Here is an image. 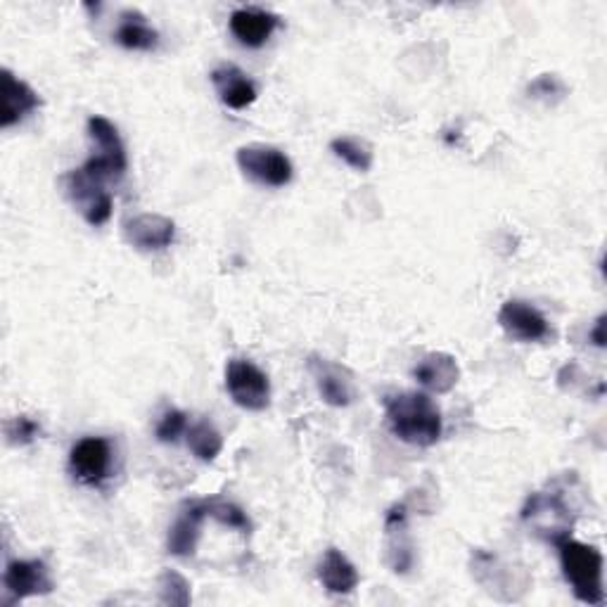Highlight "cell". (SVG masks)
Wrapping results in <instances>:
<instances>
[{
	"label": "cell",
	"instance_id": "cell-1",
	"mask_svg": "<svg viewBox=\"0 0 607 607\" xmlns=\"http://www.w3.org/2000/svg\"><path fill=\"white\" fill-rule=\"evenodd\" d=\"M391 432L410 446H432L441 439V414L435 401L422 391H401L385 399Z\"/></svg>",
	"mask_w": 607,
	"mask_h": 607
},
{
	"label": "cell",
	"instance_id": "cell-2",
	"mask_svg": "<svg viewBox=\"0 0 607 607\" xmlns=\"http://www.w3.org/2000/svg\"><path fill=\"white\" fill-rule=\"evenodd\" d=\"M560 550V565L567 584L573 586L577 600L586 605H603V556L594 546H586L575 539H563L556 544Z\"/></svg>",
	"mask_w": 607,
	"mask_h": 607
},
{
	"label": "cell",
	"instance_id": "cell-3",
	"mask_svg": "<svg viewBox=\"0 0 607 607\" xmlns=\"http://www.w3.org/2000/svg\"><path fill=\"white\" fill-rule=\"evenodd\" d=\"M88 138L93 140V157L88 159L83 169L88 173H93L102 181H119L129 169V157H127V146L117 131L115 123L110 119H105L100 115L88 119Z\"/></svg>",
	"mask_w": 607,
	"mask_h": 607
},
{
	"label": "cell",
	"instance_id": "cell-4",
	"mask_svg": "<svg viewBox=\"0 0 607 607\" xmlns=\"http://www.w3.org/2000/svg\"><path fill=\"white\" fill-rule=\"evenodd\" d=\"M523 520L550 544H560L573 534L575 515L560 491H537L527 498Z\"/></svg>",
	"mask_w": 607,
	"mask_h": 607
},
{
	"label": "cell",
	"instance_id": "cell-5",
	"mask_svg": "<svg viewBox=\"0 0 607 607\" xmlns=\"http://www.w3.org/2000/svg\"><path fill=\"white\" fill-rule=\"evenodd\" d=\"M240 171L263 188H285L292 181L290 157L273 146H245L236 155Z\"/></svg>",
	"mask_w": 607,
	"mask_h": 607
},
{
	"label": "cell",
	"instance_id": "cell-6",
	"mask_svg": "<svg viewBox=\"0 0 607 607\" xmlns=\"http://www.w3.org/2000/svg\"><path fill=\"white\" fill-rule=\"evenodd\" d=\"M64 188L69 200L81 211V217L91 226H105L112 217L115 200L110 190L105 188V181L93 173H88L83 167L69 171L64 176Z\"/></svg>",
	"mask_w": 607,
	"mask_h": 607
},
{
	"label": "cell",
	"instance_id": "cell-7",
	"mask_svg": "<svg viewBox=\"0 0 607 607\" xmlns=\"http://www.w3.org/2000/svg\"><path fill=\"white\" fill-rule=\"evenodd\" d=\"M226 389L230 399H233L240 408L252 410H266L271 404V382L259 366L245 359H233L226 366Z\"/></svg>",
	"mask_w": 607,
	"mask_h": 607
},
{
	"label": "cell",
	"instance_id": "cell-8",
	"mask_svg": "<svg viewBox=\"0 0 607 607\" xmlns=\"http://www.w3.org/2000/svg\"><path fill=\"white\" fill-rule=\"evenodd\" d=\"M307 368L316 382L320 399L335 408H347L356 399V385L349 368L339 366L324 356H309Z\"/></svg>",
	"mask_w": 607,
	"mask_h": 607
},
{
	"label": "cell",
	"instance_id": "cell-9",
	"mask_svg": "<svg viewBox=\"0 0 607 607\" xmlns=\"http://www.w3.org/2000/svg\"><path fill=\"white\" fill-rule=\"evenodd\" d=\"M498 326L515 339V342H541L550 337V326L546 316L523 299H508L498 311Z\"/></svg>",
	"mask_w": 607,
	"mask_h": 607
},
{
	"label": "cell",
	"instance_id": "cell-10",
	"mask_svg": "<svg viewBox=\"0 0 607 607\" xmlns=\"http://www.w3.org/2000/svg\"><path fill=\"white\" fill-rule=\"evenodd\" d=\"M112 466V446L105 437H86L69 454V468L83 485H100Z\"/></svg>",
	"mask_w": 607,
	"mask_h": 607
},
{
	"label": "cell",
	"instance_id": "cell-11",
	"mask_svg": "<svg viewBox=\"0 0 607 607\" xmlns=\"http://www.w3.org/2000/svg\"><path fill=\"white\" fill-rule=\"evenodd\" d=\"M123 236L142 252H162L176 240V223L162 213H138L123 223Z\"/></svg>",
	"mask_w": 607,
	"mask_h": 607
},
{
	"label": "cell",
	"instance_id": "cell-12",
	"mask_svg": "<svg viewBox=\"0 0 607 607\" xmlns=\"http://www.w3.org/2000/svg\"><path fill=\"white\" fill-rule=\"evenodd\" d=\"M10 600H24L31 596H46L52 591V579L43 560H10L3 575Z\"/></svg>",
	"mask_w": 607,
	"mask_h": 607
},
{
	"label": "cell",
	"instance_id": "cell-13",
	"mask_svg": "<svg viewBox=\"0 0 607 607\" xmlns=\"http://www.w3.org/2000/svg\"><path fill=\"white\" fill-rule=\"evenodd\" d=\"M0 98H3V107H0V127L3 129L24 121L41 105L39 93L27 81L17 79L10 69L0 71Z\"/></svg>",
	"mask_w": 607,
	"mask_h": 607
},
{
	"label": "cell",
	"instance_id": "cell-14",
	"mask_svg": "<svg viewBox=\"0 0 607 607\" xmlns=\"http://www.w3.org/2000/svg\"><path fill=\"white\" fill-rule=\"evenodd\" d=\"M385 560L397 575H406L414 567V544L408 539L404 504L389 508L385 517Z\"/></svg>",
	"mask_w": 607,
	"mask_h": 607
},
{
	"label": "cell",
	"instance_id": "cell-15",
	"mask_svg": "<svg viewBox=\"0 0 607 607\" xmlns=\"http://www.w3.org/2000/svg\"><path fill=\"white\" fill-rule=\"evenodd\" d=\"M228 24H230V33L236 36L238 43H242L247 48H261L266 41L271 39L280 20L269 10L240 8L230 14Z\"/></svg>",
	"mask_w": 607,
	"mask_h": 607
},
{
	"label": "cell",
	"instance_id": "cell-16",
	"mask_svg": "<svg viewBox=\"0 0 607 607\" xmlns=\"http://www.w3.org/2000/svg\"><path fill=\"white\" fill-rule=\"evenodd\" d=\"M211 83L217 88L219 100L230 110H245L257 100V86L236 64H221L211 71Z\"/></svg>",
	"mask_w": 607,
	"mask_h": 607
},
{
	"label": "cell",
	"instance_id": "cell-17",
	"mask_svg": "<svg viewBox=\"0 0 607 607\" xmlns=\"http://www.w3.org/2000/svg\"><path fill=\"white\" fill-rule=\"evenodd\" d=\"M414 378L427 391H435V395H449L460 380V368L451 354L432 351L418 361V366L414 368Z\"/></svg>",
	"mask_w": 607,
	"mask_h": 607
},
{
	"label": "cell",
	"instance_id": "cell-18",
	"mask_svg": "<svg viewBox=\"0 0 607 607\" xmlns=\"http://www.w3.org/2000/svg\"><path fill=\"white\" fill-rule=\"evenodd\" d=\"M207 520V506L205 501H192L183 508L181 517L173 523V527L169 529V539H167V548L171 556L178 558H190L195 548H198L200 541V529L202 523Z\"/></svg>",
	"mask_w": 607,
	"mask_h": 607
},
{
	"label": "cell",
	"instance_id": "cell-19",
	"mask_svg": "<svg viewBox=\"0 0 607 607\" xmlns=\"http://www.w3.org/2000/svg\"><path fill=\"white\" fill-rule=\"evenodd\" d=\"M318 579L324 584L326 591L337 596H347L359 586V573H356V567L349 563L345 553L337 548H328L324 560H320Z\"/></svg>",
	"mask_w": 607,
	"mask_h": 607
},
{
	"label": "cell",
	"instance_id": "cell-20",
	"mask_svg": "<svg viewBox=\"0 0 607 607\" xmlns=\"http://www.w3.org/2000/svg\"><path fill=\"white\" fill-rule=\"evenodd\" d=\"M119 27L115 31V41L127 50H155L159 43V33L148 24L146 14L138 10H127L119 17Z\"/></svg>",
	"mask_w": 607,
	"mask_h": 607
},
{
	"label": "cell",
	"instance_id": "cell-21",
	"mask_svg": "<svg viewBox=\"0 0 607 607\" xmlns=\"http://www.w3.org/2000/svg\"><path fill=\"white\" fill-rule=\"evenodd\" d=\"M186 437H188V449L192 451V456L205 462L217 460V456L223 451V437L209 420L190 425Z\"/></svg>",
	"mask_w": 607,
	"mask_h": 607
},
{
	"label": "cell",
	"instance_id": "cell-22",
	"mask_svg": "<svg viewBox=\"0 0 607 607\" xmlns=\"http://www.w3.org/2000/svg\"><path fill=\"white\" fill-rule=\"evenodd\" d=\"M330 150L335 152V157L342 159V162L349 165L354 171L366 173L372 169V148L361 138L339 136L330 142Z\"/></svg>",
	"mask_w": 607,
	"mask_h": 607
},
{
	"label": "cell",
	"instance_id": "cell-23",
	"mask_svg": "<svg viewBox=\"0 0 607 607\" xmlns=\"http://www.w3.org/2000/svg\"><path fill=\"white\" fill-rule=\"evenodd\" d=\"M157 588H159V603H165V605L186 607L192 600L188 579L183 575H178L176 569H165V573L159 575V579H157Z\"/></svg>",
	"mask_w": 607,
	"mask_h": 607
},
{
	"label": "cell",
	"instance_id": "cell-24",
	"mask_svg": "<svg viewBox=\"0 0 607 607\" xmlns=\"http://www.w3.org/2000/svg\"><path fill=\"white\" fill-rule=\"evenodd\" d=\"M205 506H207V517H211V520H217V523H221L226 527L240 529L242 534H249V529H252V523H249L247 513L236 504L211 498V501H205Z\"/></svg>",
	"mask_w": 607,
	"mask_h": 607
},
{
	"label": "cell",
	"instance_id": "cell-25",
	"mask_svg": "<svg viewBox=\"0 0 607 607\" xmlns=\"http://www.w3.org/2000/svg\"><path fill=\"white\" fill-rule=\"evenodd\" d=\"M186 432H188V416L183 414V410H167L162 420L157 422V430H155L157 439L162 444H176Z\"/></svg>",
	"mask_w": 607,
	"mask_h": 607
},
{
	"label": "cell",
	"instance_id": "cell-26",
	"mask_svg": "<svg viewBox=\"0 0 607 607\" xmlns=\"http://www.w3.org/2000/svg\"><path fill=\"white\" fill-rule=\"evenodd\" d=\"M41 435V425L29 416H17L6 422V437L12 446H27Z\"/></svg>",
	"mask_w": 607,
	"mask_h": 607
},
{
	"label": "cell",
	"instance_id": "cell-27",
	"mask_svg": "<svg viewBox=\"0 0 607 607\" xmlns=\"http://www.w3.org/2000/svg\"><path fill=\"white\" fill-rule=\"evenodd\" d=\"M527 91L531 98H537V100L556 102L567 96V86L556 74H541L537 81L529 83Z\"/></svg>",
	"mask_w": 607,
	"mask_h": 607
},
{
	"label": "cell",
	"instance_id": "cell-28",
	"mask_svg": "<svg viewBox=\"0 0 607 607\" xmlns=\"http://www.w3.org/2000/svg\"><path fill=\"white\" fill-rule=\"evenodd\" d=\"M588 337H591V342L596 347H605V342H607V339H605V316H600L596 320V328L591 332H588Z\"/></svg>",
	"mask_w": 607,
	"mask_h": 607
}]
</instances>
